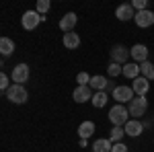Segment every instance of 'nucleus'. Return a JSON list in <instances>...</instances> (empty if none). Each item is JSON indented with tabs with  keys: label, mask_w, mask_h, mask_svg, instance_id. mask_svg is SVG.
Instances as JSON below:
<instances>
[{
	"label": "nucleus",
	"mask_w": 154,
	"mask_h": 152,
	"mask_svg": "<svg viewBox=\"0 0 154 152\" xmlns=\"http://www.w3.org/2000/svg\"><path fill=\"white\" fill-rule=\"evenodd\" d=\"M146 109H148V101L144 97H134L130 103H128V111L134 117H142L146 113Z\"/></svg>",
	"instance_id": "2"
},
{
	"label": "nucleus",
	"mask_w": 154,
	"mask_h": 152,
	"mask_svg": "<svg viewBox=\"0 0 154 152\" xmlns=\"http://www.w3.org/2000/svg\"><path fill=\"white\" fill-rule=\"evenodd\" d=\"M131 88H134V93L138 95V97H144V95L148 93V88H150V82H148V78H144V76H138L136 80L131 82Z\"/></svg>",
	"instance_id": "10"
},
{
	"label": "nucleus",
	"mask_w": 154,
	"mask_h": 152,
	"mask_svg": "<svg viewBox=\"0 0 154 152\" xmlns=\"http://www.w3.org/2000/svg\"><path fill=\"white\" fill-rule=\"evenodd\" d=\"M95 152H111V148H113V144H111V140H105V138H101V140H95Z\"/></svg>",
	"instance_id": "20"
},
{
	"label": "nucleus",
	"mask_w": 154,
	"mask_h": 152,
	"mask_svg": "<svg viewBox=\"0 0 154 152\" xmlns=\"http://www.w3.org/2000/svg\"><path fill=\"white\" fill-rule=\"evenodd\" d=\"M123 129H125V136H131V138H136V136H140L142 134L144 126L138 121V119H131V121H128L125 126H123Z\"/></svg>",
	"instance_id": "14"
},
{
	"label": "nucleus",
	"mask_w": 154,
	"mask_h": 152,
	"mask_svg": "<svg viewBox=\"0 0 154 152\" xmlns=\"http://www.w3.org/2000/svg\"><path fill=\"white\" fill-rule=\"evenodd\" d=\"M78 21V17L74 14V12H68V14H64L62 17V21H60V29L64 31V33H70L72 29H74V25Z\"/></svg>",
	"instance_id": "12"
},
{
	"label": "nucleus",
	"mask_w": 154,
	"mask_h": 152,
	"mask_svg": "<svg viewBox=\"0 0 154 152\" xmlns=\"http://www.w3.org/2000/svg\"><path fill=\"white\" fill-rule=\"evenodd\" d=\"M146 2H148V0H134V2H131V6H134V8H138V11H146Z\"/></svg>",
	"instance_id": "28"
},
{
	"label": "nucleus",
	"mask_w": 154,
	"mask_h": 152,
	"mask_svg": "<svg viewBox=\"0 0 154 152\" xmlns=\"http://www.w3.org/2000/svg\"><path fill=\"white\" fill-rule=\"evenodd\" d=\"M27 91H25L23 84H12L11 88L6 91V99L8 101H12V103H17V105H21V103H25L27 101Z\"/></svg>",
	"instance_id": "3"
},
{
	"label": "nucleus",
	"mask_w": 154,
	"mask_h": 152,
	"mask_svg": "<svg viewBox=\"0 0 154 152\" xmlns=\"http://www.w3.org/2000/svg\"><path fill=\"white\" fill-rule=\"evenodd\" d=\"M12 51H14V43H12V39L2 37V39H0V54H2V56H11Z\"/></svg>",
	"instance_id": "19"
},
{
	"label": "nucleus",
	"mask_w": 154,
	"mask_h": 152,
	"mask_svg": "<svg viewBox=\"0 0 154 152\" xmlns=\"http://www.w3.org/2000/svg\"><path fill=\"white\" fill-rule=\"evenodd\" d=\"M93 134H95V123H93V121H82V123L78 126V136H80V140L91 138Z\"/></svg>",
	"instance_id": "16"
},
{
	"label": "nucleus",
	"mask_w": 154,
	"mask_h": 152,
	"mask_svg": "<svg viewBox=\"0 0 154 152\" xmlns=\"http://www.w3.org/2000/svg\"><path fill=\"white\" fill-rule=\"evenodd\" d=\"M0 88H2L4 93L11 88V82H8V76H6V74H0Z\"/></svg>",
	"instance_id": "27"
},
{
	"label": "nucleus",
	"mask_w": 154,
	"mask_h": 152,
	"mask_svg": "<svg viewBox=\"0 0 154 152\" xmlns=\"http://www.w3.org/2000/svg\"><path fill=\"white\" fill-rule=\"evenodd\" d=\"M130 56L136 64H144V62H148V47L142 45V43H136L130 49Z\"/></svg>",
	"instance_id": "6"
},
{
	"label": "nucleus",
	"mask_w": 154,
	"mask_h": 152,
	"mask_svg": "<svg viewBox=\"0 0 154 152\" xmlns=\"http://www.w3.org/2000/svg\"><path fill=\"white\" fill-rule=\"evenodd\" d=\"M128 115H130V111L123 105H115V107H111V111H109L111 123H113V126H119V128L128 123Z\"/></svg>",
	"instance_id": "1"
},
{
	"label": "nucleus",
	"mask_w": 154,
	"mask_h": 152,
	"mask_svg": "<svg viewBox=\"0 0 154 152\" xmlns=\"http://www.w3.org/2000/svg\"><path fill=\"white\" fill-rule=\"evenodd\" d=\"M125 136V129L119 128V126H115V128L111 129V144H117V142H121V138Z\"/></svg>",
	"instance_id": "23"
},
{
	"label": "nucleus",
	"mask_w": 154,
	"mask_h": 152,
	"mask_svg": "<svg viewBox=\"0 0 154 152\" xmlns=\"http://www.w3.org/2000/svg\"><path fill=\"white\" fill-rule=\"evenodd\" d=\"M123 76H125V78H131V80H136V78L140 76V66H138L136 62H128V64L123 66Z\"/></svg>",
	"instance_id": "17"
},
{
	"label": "nucleus",
	"mask_w": 154,
	"mask_h": 152,
	"mask_svg": "<svg viewBox=\"0 0 154 152\" xmlns=\"http://www.w3.org/2000/svg\"><path fill=\"white\" fill-rule=\"evenodd\" d=\"M113 99L117 101L119 105H123V103H130L131 99H134V88H131V86H128V84L115 86V88H113Z\"/></svg>",
	"instance_id": "4"
},
{
	"label": "nucleus",
	"mask_w": 154,
	"mask_h": 152,
	"mask_svg": "<svg viewBox=\"0 0 154 152\" xmlns=\"http://www.w3.org/2000/svg\"><path fill=\"white\" fill-rule=\"evenodd\" d=\"M49 0H37V12L43 17V14H48V11H49Z\"/></svg>",
	"instance_id": "25"
},
{
	"label": "nucleus",
	"mask_w": 154,
	"mask_h": 152,
	"mask_svg": "<svg viewBox=\"0 0 154 152\" xmlns=\"http://www.w3.org/2000/svg\"><path fill=\"white\" fill-rule=\"evenodd\" d=\"M27 80H29V66H27V64L14 66V70H12V82L23 84V82H27Z\"/></svg>",
	"instance_id": "8"
},
{
	"label": "nucleus",
	"mask_w": 154,
	"mask_h": 152,
	"mask_svg": "<svg viewBox=\"0 0 154 152\" xmlns=\"http://www.w3.org/2000/svg\"><path fill=\"white\" fill-rule=\"evenodd\" d=\"M76 82H78V86H88V82H91V76H88L86 72H78V76H76Z\"/></svg>",
	"instance_id": "26"
},
{
	"label": "nucleus",
	"mask_w": 154,
	"mask_h": 152,
	"mask_svg": "<svg viewBox=\"0 0 154 152\" xmlns=\"http://www.w3.org/2000/svg\"><path fill=\"white\" fill-rule=\"evenodd\" d=\"M62 43H64V47L66 49H76V47L80 45V37H78V33H64V37H62Z\"/></svg>",
	"instance_id": "15"
},
{
	"label": "nucleus",
	"mask_w": 154,
	"mask_h": 152,
	"mask_svg": "<svg viewBox=\"0 0 154 152\" xmlns=\"http://www.w3.org/2000/svg\"><path fill=\"white\" fill-rule=\"evenodd\" d=\"M140 72H142L144 78L152 80V78H154V64H152V62H144V64H140Z\"/></svg>",
	"instance_id": "22"
},
{
	"label": "nucleus",
	"mask_w": 154,
	"mask_h": 152,
	"mask_svg": "<svg viewBox=\"0 0 154 152\" xmlns=\"http://www.w3.org/2000/svg\"><path fill=\"white\" fill-rule=\"evenodd\" d=\"M107 99H109V97H107L105 91H99V93L93 95V105H95L97 109H101V107L107 105Z\"/></svg>",
	"instance_id": "21"
},
{
	"label": "nucleus",
	"mask_w": 154,
	"mask_h": 152,
	"mask_svg": "<svg viewBox=\"0 0 154 152\" xmlns=\"http://www.w3.org/2000/svg\"><path fill=\"white\" fill-rule=\"evenodd\" d=\"M111 152H128V146H125V144H121V142H117V144H113Z\"/></svg>",
	"instance_id": "29"
},
{
	"label": "nucleus",
	"mask_w": 154,
	"mask_h": 152,
	"mask_svg": "<svg viewBox=\"0 0 154 152\" xmlns=\"http://www.w3.org/2000/svg\"><path fill=\"white\" fill-rule=\"evenodd\" d=\"M45 17H41L37 11H27L23 14V19H21V23H23V29H27V31H31V29H35L37 25L41 23Z\"/></svg>",
	"instance_id": "5"
},
{
	"label": "nucleus",
	"mask_w": 154,
	"mask_h": 152,
	"mask_svg": "<svg viewBox=\"0 0 154 152\" xmlns=\"http://www.w3.org/2000/svg\"><path fill=\"white\" fill-rule=\"evenodd\" d=\"M107 72H109L111 78H113V76H119V74H123V66H119V64H115V62H111L109 68H107Z\"/></svg>",
	"instance_id": "24"
},
{
	"label": "nucleus",
	"mask_w": 154,
	"mask_h": 152,
	"mask_svg": "<svg viewBox=\"0 0 154 152\" xmlns=\"http://www.w3.org/2000/svg\"><path fill=\"white\" fill-rule=\"evenodd\" d=\"M74 101L76 103H84V101H93V91H91V86H76V91H74Z\"/></svg>",
	"instance_id": "11"
},
{
	"label": "nucleus",
	"mask_w": 154,
	"mask_h": 152,
	"mask_svg": "<svg viewBox=\"0 0 154 152\" xmlns=\"http://www.w3.org/2000/svg\"><path fill=\"white\" fill-rule=\"evenodd\" d=\"M115 17H117L119 21H130V19H134V17H136L134 6H131V4H121V6H117Z\"/></svg>",
	"instance_id": "13"
},
{
	"label": "nucleus",
	"mask_w": 154,
	"mask_h": 152,
	"mask_svg": "<svg viewBox=\"0 0 154 152\" xmlns=\"http://www.w3.org/2000/svg\"><path fill=\"white\" fill-rule=\"evenodd\" d=\"M88 86H91V88H95L97 93H99V91L109 88V82H107L105 76H93V78H91V82H88Z\"/></svg>",
	"instance_id": "18"
},
{
	"label": "nucleus",
	"mask_w": 154,
	"mask_h": 152,
	"mask_svg": "<svg viewBox=\"0 0 154 152\" xmlns=\"http://www.w3.org/2000/svg\"><path fill=\"white\" fill-rule=\"evenodd\" d=\"M111 60L115 62V64H128V47L123 45H115L111 49Z\"/></svg>",
	"instance_id": "9"
},
{
	"label": "nucleus",
	"mask_w": 154,
	"mask_h": 152,
	"mask_svg": "<svg viewBox=\"0 0 154 152\" xmlns=\"http://www.w3.org/2000/svg\"><path fill=\"white\" fill-rule=\"evenodd\" d=\"M134 21H136V25H138V27H150V25L154 23V12L152 11H148V8H146V11H138L136 12V17H134Z\"/></svg>",
	"instance_id": "7"
}]
</instances>
